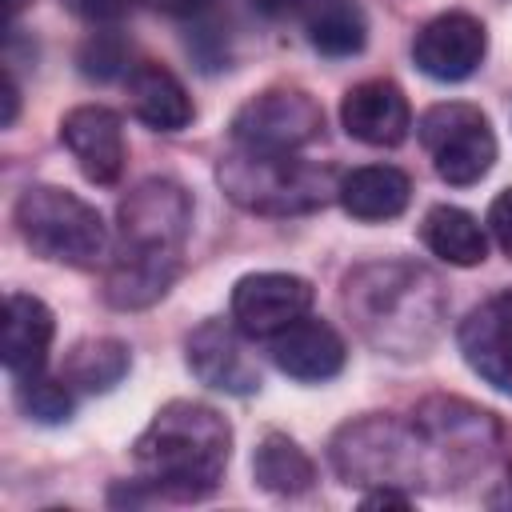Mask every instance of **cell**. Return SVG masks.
<instances>
[{"instance_id":"1","label":"cell","mask_w":512,"mask_h":512,"mask_svg":"<svg viewBox=\"0 0 512 512\" xmlns=\"http://www.w3.org/2000/svg\"><path fill=\"white\" fill-rule=\"evenodd\" d=\"M132 456L152 500H204L224 480L232 428L208 404L172 400L136 436Z\"/></svg>"},{"instance_id":"2","label":"cell","mask_w":512,"mask_h":512,"mask_svg":"<svg viewBox=\"0 0 512 512\" xmlns=\"http://www.w3.org/2000/svg\"><path fill=\"white\" fill-rule=\"evenodd\" d=\"M344 308L372 348L388 356H424L444 328L448 300L428 268L408 260H372L348 272Z\"/></svg>"},{"instance_id":"3","label":"cell","mask_w":512,"mask_h":512,"mask_svg":"<svg viewBox=\"0 0 512 512\" xmlns=\"http://www.w3.org/2000/svg\"><path fill=\"white\" fill-rule=\"evenodd\" d=\"M216 180L228 192V200L260 216L316 212L340 188V176L328 164L300 160L296 152H248V148L228 152L216 168Z\"/></svg>"},{"instance_id":"4","label":"cell","mask_w":512,"mask_h":512,"mask_svg":"<svg viewBox=\"0 0 512 512\" xmlns=\"http://www.w3.org/2000/svg\"><path fill=\"white\" fill-rule=\"evenodd\" d=\"M332 468L356 488H416L432 484V460L412 420L360 416L332 436Z\"/></svg>"},{"instance_id":"5","label":"cell","mask_w":512,"mask_h":512,"mask_svg":"<svg viewBox=\"0 0 512 512\" xmlns=\"http://www.w3.org/2000/svg\"><path fill=\"white\" fill-rule=\"evenodd\" d=\"M12 220L24 244L44 260L92 268L108 256V228L100 212L68 188H56V184L24 188L12 208Z\"/></svg>"},{"instance_id":"6","label":"cell","mask_w":512,"mask_h":512,"mask_svg":"<svg viewBox=\"0 0 512 512\" xmlns=\"http://www.w3.org/2000/svg\"><path fill=\"white\" fill-rule=\"evenodd\" d=\"M412 424L424 436L436 488L456 484V480L472 476L476 468H484L500 440V424L492 420V412H484L468 400H456V396L424 400L412 412Z\"/></svg>"},{"instance_id":"7","label":"cell","mask_w":512,"mask_h":512,"mask_svg":"<svg viewBox=\"0 0 512 512\" xmlns=\"http://www.w3.org/2000/svg\"><path fill=\"white\" fill-rule=\"evenodd\" d=\"M416 136H420L424 152L432 156L436 176L456 188L476 184L496 164V136H492L488 116L476 104H464V100L432 104L420 116Z\"/></svg>"},{"instance_id":"8","label":"cell","mask_w":512,"mask_h":512,"mask_svg":"<svg viewBox=\"0 0 512 512\" xmlns=\"http://www.w3.org/2000/svg\"><path fill=\"white\" fill-rule=\"evenodd\" d=\"M324 132V108L300 88H264L232 116V140L248 152H300Z\"/></svg>"},{"instance_id":"9","label":"cell","mask_w":512,"mask_h":512,"mask_svg":"<svg viewBox=\"0 0 512 512\" xmlns=\"http://www.w3.org/2000/svg\"><path fill=\"white\" fill-rule=\"evenodd\" d=\"M120 244L148 252H180L192 232V196L176 180H140L120 200Z\"/></svg>"},{"instance_id":"10","label":"cell","mask_w":512,"mask_h":512,"mask_svg":"<svg viewBox=\"0 0 512 512\" xmlns=\"http://www.w3.org/2000/svg\"><path fill=\"white\" fill-rule=\"evenodd\" d=\"M316 292L292 272H248L232 288V324L252 340H272L280 328L308 316Z\"/></svg>"},{"instance_id":"11","label":"cell","mask_w":512,"mask_h":512,"mask_svg":"<svg viewBox=\"0 0 512 512\" xmlns=\"http://www.w3.org/2000/svg\"><path fill=\"white\" fill-rule=\"evenodd\" d=\"M484 52H488V32L468 12H440L412 40L416 68L444 84L468 80L484 64Z\"/></svg>"},{"instance_id":"12","label":"cell","mask_w":512,"mask_h":512,"mask_svg":"<svg viewBox=\"0 0 512 512\" xmlns=\"http://www.w3.org/2000/svg\"><path fill=\"white\" fill-rule=\"evenodd\" d=\"M240 336L244 332L224 320H204L200 328H192L184 340V360H188L192 376L216 392L252 396L260 388V368L244 352Z\"/></svg>"},{"instance_id":"13","label":"cell","mask_w":512,"mask_h":512,"mask_svg":"<svg viewBox=\"0 0 512 512\" xmlns=\"http://www.w3.org/2000/svg\"><path fill=\"white\" fill-rule=\"evenodd\" d=\"M60 140L64 148L76 156L80 172L92 184H116L128 160L124 148V124L112 108L104 104H80L72 112H64L60 120Z\"/></svg>"},{"instance_id":"14","label":"cell","mask_w":512,"mask_h":512,"mask_svg":"<svg viewBox=\"0 0 512 512\" xmlns=\"http://www.w3.org/2000/svg\"><path fill=\"white\" fill-rule=\"evenodd\" d=\"M460 352L468 368L512 396V292H500L460 320Z\"/></svg>"},{"instance_id":"15","label":"cell","mask_w":512,"mask_h":512,"mask_svg":"<svg viewBox=\"0 0 512 512\" xmlns=\"http://www.w3.org/2000/svg\"><path fill=\"white\" fill-rule=\"evenodd\" d=\"M340 124L352 140L368 148H396L412 128V108L400 84L392 80H360L340 100Z\"/></svg>"},{"instance_id":"16","label":"cell","mask_w":512,"mask_h":512,"mask_svg":"<svg viewBox=\"0 0 512 512\" xmlns=\"http://www.w3.org/2000/svg\"><path fill=\"white\" fill-rule=\"evenodd\" d=\"M268 356L272 364L292 376V380H304V384H320V380H332L344 360H348V348L340 340V332L328 324V320H316V316H300L296 324L280 328L272 340H268Z\"/></svg>"},{"instance_id":"17","label":"cell","mask_w":512,"mask_h":512,"mask_svg":"<svg viewBox=\"0 0 512 512\" xmlns=\"http://www.w3.org/2000/svg\"><path fill=\"white\" fill-rule=\"evenodd\" d=\"M176 276H180V252H148L120 244L104 276V300L120 312H136L164 300Z\"/></svg>"},{"instance_id":"18","label":"cell","mask_w":512,"mask_h":512,"mask_svg":"<svg viewBox=\"0 0 512 512\" xmlns=\"http://www.w3.org/2000/svg\"><path fill=\"white\" fill-rule=\"evenodd\" d=\"M52 336H56V320L44 300L28 292H12L4 300V368L12 380L44 372Z\"/></svg>"},{"instance_id":"19","label":"cell","mask_w":512,"mask_h":512,"mask_svg":"<svg viewBox=\"0 0 512 512\" xmlns=\"http://www.w3.org/2000/svg\"><path fill=\"white\" fill-rule=\"evenodd\" d=\"M336 200L352 220H364V224L396 220L412 200V180L396 164H364L340 176Z\"/></svg>"},{"instance_id":"20","label":"cell","mask_w":512,"mask_h":512,"mask_svg":"<svg viewBox=\"0 0 512 512\" xmlns=\"http://www.w3.org/2000/svg\"><path fill=\"white\" fill-rule=\"evenodd\" d=\"M128 104H132V116L156 132H180L196 116L184 84L164 64H152V60L128 72Z\"/></svg>"},{"instance_id":"21","label":"cell","mask_w":512,"mask_h":512,"mask_svg":"<svg viewBox=\"0 0 512 512\" xmlns=\"http://www.w3.org/2000/svg\"><path fill=\"white\" fill-rule=\"evenodd\" d=\"M420 236L428 244L432 256L456 264V268H472V264H484L488 256V236L480 228V220L456 204H436L428 208L424 224H420Z\"/></svg>"},{"instance_id":"22","label":"cell","mask_w":512,"mask_h":512,"mask_svg":"<svg viewBox=\"0 0 512 512\" xmlns=\"http://www.w3.org/2000/svg\"><path fill=\"white\" fill-rule=\"evenodd\" d=\"M252 476L264 492L272 496H300L316 484V464L312 456L284 432H268L260 444H256V456H252Z\"/></svg>"},{"instance_id":"23","label":"cell","mask_w":512,"mask_h":512,"mask_svg":"<svg viewBox=\"0 0 512 512\" xmlns=\"http://www.w3.org/2000/svg\"><path fill=\"white\" fill-rule=\"evenodd\" d=\"M308 44L320 56H356L368 44V20L356 0H312L304 12Z\"/></svg>"},{"instance_id":"24","label":"cell","mask_w":512,"mask_h":512,"mask_svg":"<svg viewBox=\"0 0 512 512\" xmlns=\"http://www.w3.org/2000/svg\"><path fill=\"white\" fill-rule=\"evenodd\" d=\"M132 368L128 344L112 340V336H96V340H80L68 360H64V380L80 392H112Z\"/></svg>"},{"instance_id":"25","label":"cell","mask_w":512,"mask_h":512,"mask_svg":"<svg viewBox=\"0 0 512 512\" xmlns=\"http://www.w3.org/2000/svg\"><path fill=\"white\" fill-rule=\"evenodd\" d=\"M16 404L24 416L40 420V424H64L72 416V392L68 380H52L44 372L16 380Z\"/></svg>"},{"instance_id":"26","label":"cell","mask_w":512,"mask_h":512,"mask_svg":"<svg viewBox=\"0 0 512 512\" xmlns=\"http://www.w3.org/2000/svg\"><path fill=\"white\" fill-rule=\"evenodd\" d=\"M76 64L88 80L96 84H108L116 80L120 72H128V40L120 32H92L80 52H76Z\"/></svg>"},{"instance_id":"27","label":"cell","mask_w":512,"mask_h":512,"mask_svg":"<svg viewBox=\"0 0 512 512\" xmlns=\"http://www.w3.org/2000/svg\"><path fill=\"white\" fill-rule=\"evenodd\" d=\"M132 4L136 0H64V8L88 24H116L120 16H128Z\"/></svg>"},{"instance_id":"28","label":"cell","mask_w":512,"mask_h":512,"mask_svg":"<svg viewBox=\"0 0 512 512\" xmlns=\"http://www.w3.org/2000/svg\"><path fill=\"white\" fill-rule=\"evenodd\" d=\"M488 228H492L500 252L512 260V188H504V192L492 200V208H488Z\"/></svg>"},{"instance_id":"29","label":"cell","mask_w":512,"mask_h":512,"mask_svg":"<svg viewBox=\"0 0 512 512\" xmlns=\"http://www.w3.org/2000/svg\"><path fill=\"white\" fill-rule=\"evenodd\" d=\"M408 504H412V496L404 488H372L360 500V508H408Z\"/></svg>"},{"instance_id":"30","label":"cell","mask_w":512,"mask_h":512,"mask_svg":"<svg viewBox=\"0 0 512 512\" xmlns=\"http://www.w3.org/2000/svg\"><path fill=\"white\" fill-rule=\"evenodd\" d=\"M156 12H164V16H176V20H184V16H200L212 0H148Z\"/></svg>"},{"instance_id":"31","label":"cell","mask_w":512,"mask_h":512,"mask_svg":"<svg viewBox=\"0 0 512 512\" xmlns=\"http://www.w3.org/2000/svg\"><path fill=\"white\" fill-rule=\"evenodd\" d=\"M260 16H268V20H280V16H288V12H300V8H308L312 0H248Z\"/></svg>"},{"instance_id":"32","label":"cell","mask_w":512,"mask_h":512,"mask_svg":"<svg viewBox=\"0 0 512 512\" xmlns=\"http://www.w3.org/2000/svg\"><path fill=\"white\" fill-rule=\"evenodd\" d=\"M16 112H20V88H16L12 72H4V116H0V124L12 128L16 124Z\"/></svg>"},{"instance_id":"33","label":"cell","mask_w":512,"mask_h":512,"mask_svg":"<svg viewBox=\"0 0 512 512\" xmlns=\"http://www.w3.org/2000/svg\"><path fill=\"white\" fill-rule=\"evenodd\" d=\"M24 4H28V0H8V16H16V12L24 8Z\"/></svg>"}]
</instances>
